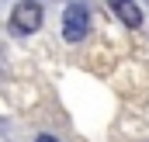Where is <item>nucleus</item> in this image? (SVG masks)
I'll return each mask as SVG.
<instances>
[{
  "instance_id": "obj_1",
  "label": "nucleus",
  "mask_w": 149,
  "mask_h": 142,
  "mask_svg": "<svg viewBox=\"0 0 149 142\" xmlns=\"http://www.w3.org/2000/svg\"><path fill=\"white\" fill-rule=\"evenodd\" d=\"M10 28L17 31V35H31L42 28V7H38L35 0H21L17 7H14V14H10Z\"/></svg>"
},
{
  "instance_id": "obj_2",
  "label": "nucleus",
  "mask_w": 149,
  "mask_h": 142,
  "mask_svg": "<svg viewBox=\"0 0 149 142\" xmlns=\"http://www.w3.org/2000/svg\"><path fill=\"white\" fill-rule=\"evenodd\" d=\"M87 24H90V14L83 3H70L66 14H63V38L66 42H80L87 35Z\"/></svg>"
},
{
  "instance_id": "obj_3",
  "label": "nucleus",
  "mask_w": 149,
  "mask_h": 142,
  "mask_svg": "<svg viewBox=\"0 0 149 142\" xmlns=\"http://www.w3.org/2000/svg\"><path fill=\"white\" fill-rule=\"evenodd\" d=\"M108 7L118 14L121 24H128V28H139V24H142V7H139L135 0H108Z\"/></svg>"
},
{
  "instance_id": "obj_4",
  "label": "nucleus",
  "mask_w": 149,
  "mask_h": 142,
  "mask_svg": "<svg viewBox=\"0 0 149 142\" xmlns=\"http://www.w3.org/2000/svg\"><path fill=\"white\" fill-rule=\"evenodd\" d=\"M35 142H56V139H52V135H38Z\"/></svg>"
}]
</instances>
